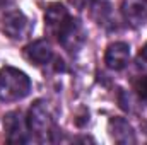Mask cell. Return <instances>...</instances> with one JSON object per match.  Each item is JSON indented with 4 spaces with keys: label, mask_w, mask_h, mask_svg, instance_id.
<instances>
[{
    "label": "cell",
    "mask_w": 147,
    "mask_h": 145,
    "mask_svg": "<svg viewBox=\"0 0 147 145\" xmlns=\"http://www.w3.org/2000/svg\"><path fill=\"white\" fill-rule=\"evenodd\" d=\"M86 2H87V0H70V3H72L75 9H84Z\"/></svg>",
    "instance_id": "cell-14"
},
{
    "label": "cell",
    "mask_w": 147,
    "mask_h": 145,
    "mask_svg": "<svg viewBox=\"0 0 147 145\" xmlns=\"http://www.w3.org/2000/svg\"><path fill=\"white\" fill-rule=\"evenodd\" d=\"M31 92V80L26 73L14 67L0 68V101L14 103Z\"/></svg>",
    "instance_id": "cell-1"
},
{
    "label": "cell",
    "mask_w": 147,
    "mask_h": 145,
    "mask_svg": "<svg viewBox=\"0 0 147 145\" xmlns=\"http://www.w3.org/2000/svg\"><path fill=\"white\" fill-rule=\"evenodd\" d=\"M139 62H140V65L144 63L147 67V43L144 44V48L140 50V53H139Z\"/></svg>",
    "instance_id": "cell-13"
},
{
    "label": "cell",
    "mask_w": 147,
    "mask_h": 145,
    "mask_svg": "<svg viewBox=\"0 0 147 145\" xmlns=\"http://www.w3.org/2000/svg\"><path fill=\"white\" fill-rule=\"evenodd\" d=\"M28 128L36 135H48L53 130V114L46 101L38 99L28 111Z\"/></svg>",
    "instance_id": "cell-2"
},
{
    "label": "cell",
    "mask_w": 147,
    "mask_h": 145,
    "mask_svg": "<svg viewBox=\"0 0 147 145\" xmlns=\"http://www.w3.org/2000/svg\"><path fill=\"white\" fill-rule=\"evenodd\" d=\"M120 10L125 22L132 28H140L147 22V0H121Z\"/></svg>",
    "instance_id": "cell-5"
},
{
    "label": "cell",
    "mask_w": 147,
    "mask_h": 145,
    "mask_svg": "<svg viewBox=\"0 0 147 145\" xmlns=\"http://www.w3.org/2000/svg\"><path fill=\"white\" fill-rule=\"evenodd\" d=\"M55 38L58 39V43L67 50V51H77L82 44H84V41H86V31H84V28H82V24L77 21V19H74V17H67L65 19V22L58 28V31H57V34Z\"/></svg>",
    "instance_id": "cell-3"
},
{
    "label": "cell",
    "mask_w": 147,
    "mask_h": 145,
    "mask_svg": "<svg viewBox=\"0 0 147 145\" xmlns=\"http://www.w3.org/2000/svg\"><path fill=\"white\" fill-rule=\"evenodd\" d=\"M24 56L28 62H31L33 65L41 67V65H48L51 60H53V50L50 46L48 41L45 39H38L29 43L26 48H24Z\"/></svg>",
    "instance_id": "cell-8"
},
{
    "label": "cell",
    "mask_w": 147,
    "mask_h": 145,
    "mask_svg": "<svg viewBox=\"0 0 147 145\" xmlns=\"http://www.w3.org/2000/svg\"><path fill=\"white\" fill-rule=\"evenodd\" d=\"M89 14L94 22L105 29H111L115 24L110 0H89Z\"/></svg>",
    "instance_id": "cell-9"
},
{
    "label": "cell",
    "mask_w": 147,
    "mask_h": 145,
    "mask_svg": "<svg viewBox=\"0 0 147 145\" xmlns=\"http://www.w3.org/2000/svg\"><path fill=\"white\" fill-rule=\"evenodd\" d=\"M3 33L12 39H22L29 33V21L21 10H9L3 15Z\"/></svg>",
    "instance_id": "cell-6"
},
{
    "label": "cell",
    "mask_w": 147,
    "mask_h": 145,
    "mask_svg": "<svg viewBox=\"0 0 147 145\" xmlns=\"http://www.w3.org/2000/svg\"><path fill=\"white\" fill-rule=\"evenodd\" d=\"M108 132H110L111 138L118 144H135L134 128L125 118H111L108 123Z\"/></svg>",
    "instance_id": "cell-10"
},
{
    "label": "cell",
    "mask_w": 147,
    "mask_h": 145,
    "mask_svg": "<svg viewBox=\"0 0 147 145\" xmlns=\"http://www.w3.org/2000/svg\"><path fill=\"white\" fill-rule=\"evenodd\" d=\"M3 130L9 144H24L28 142V121L22 118L21 111H10L3 116Z\"/></svg>",
    "instance_id": "cell-4"
},
{
    "label": "cell",
    "mask_w": 147,
    "mask_h": 145,
    "mask_svg": "<svg viewBox=\"0 0 147 145\" xmlns=\"http://www.w3.org/2000/svg\"><path fill=\"white\" fill-rule=\"evenodd\" d=\"M134 89H135L137 96H139L142 101H146L147 103V75L139 77V79L134 82Z\"/></svg>",
    "instance_id": "cell-12"
},
{
    "label": "cell",
    "mask_w": 147,
    "mask_h": 145,
    "mask_svg": "<svg viewBox=\"0 0 147 145\" xmlns=\"http://www.w3.org/2000/svg\"><path fill=\"white\" fill-rule=\"evenodd\" d=\"M12 3H14V0H0V9H5V7H9Z\"/></svg>",
    "instance_id": "cell-15"
},
{
    "label": "cell",
    "mask_w": 147,
    "mask_h": 145,
    "mask_svg": "<svg viewBox=\"0 0 147 145\" xmlns=\"http://www.w3.org/2000/svg\"><path fill=\"white\" fill-rule=\"evenodd\" d=\"M130 58V46L123 41L111 43L105 53V63L111 70H123Z\"/></svg>",
    "instance_id": "cell-7"
},
{
    "label": "cell",
    "mask_w": 147,
    "mask_h": 145,
    "mask_svg": "<svg viewBox=\"0 0 147 145\" xmlns=\"http://www.w3.org/2000/svg\"><path fill=\"white\" fill-rule=\"evenodd\" d=\"M70 14L67 12V9L62 3H51L48 5L46 12H45V29L50 36H55L58 28L65 22V19Z\"/></svg>",
    "instance_id": "cell-11"
}]
</instances>
